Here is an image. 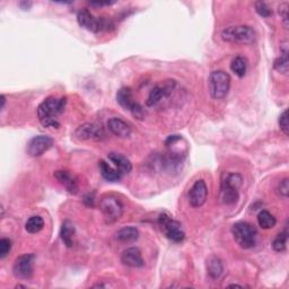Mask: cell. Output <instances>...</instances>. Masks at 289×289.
Instances as JSON below:
<instances>
[{"label": "cell", "mask_w": 289, "mask_h": 289, "mask_svg": "<svg viewBox=\"0 0 289 289\" xmlns=\"http://www.w3.org/2000/svg\"><path fill=\"white\" fill-rule=\"evenodd\" d=\"M67 104L66 98L56 99L54 96L45 99L37 107V118L44 128H59L60 123L56 120L65 111Z\"/></svg>", "instance_id": "cell-1"}, {"label": "cell", "mask_w": 289, "mask_h": 289, "mask_svg": "<svg viewBox=\"0 0 289 289\" xmlns=\"http://www.w3.org/2000/svg\"><path fill=\"white\" fill-rule=\"evenodd\" d=\"M220 36L225 42L234 44H252L257 38V33L251 26L236 25L226 27Z\"/></svg>", "instance_id": "cell-2"}, {"label": "cell", "mask_w": 289, "mask_h": 289, "mask_svg": "<svg viewBox=\"0 0 289 289\" xmlns=\"http://www.w3.org/2000/svg\"><path fill=\"white\" fill-rule=\"evenodd\" d=\"M232 234L235 242L242 248H251L256 245L258 232L253 225L246 222H239L232 226Z\"/></svg>", "instance_id": "cell-3"}, {"label": "cell", "mask_w": 289, "mask_h": 289, "mask_svg": "<svg viewBox=\"0 0 289 289\" xmlns=\"http://www.w3.org/2000/svg\"><path fill=\"white\" fill-rule=\"evenodd\" d=\"M243 178L239 173H229L222 182V199L225 205H234L240 198Z\"/></svg>", "instance_id": "cell-4"}, {"label": "cell", "mask_w": 289, "mask_h": 289, "mask_svg": "<svg viewBox=\"0 0 289 289\" xmlns=\"http://www.w3.org/2000/svg\"><path fill=\"white\" fill-rule=\"evenodd\" d=\"M230 76L223 70L213 71L209 76V92L215 100H223L229 93Z\"/></svg>", "instance_id": "cell-5"}, {"label": "cell", "mask_w": 289, "mask_h": 289, "mask_svg": "<svg viewBox=\"0 0 289 289\" xmlns=\"http://www.w3.org/2000/svg\"><path fill=\"white\" fill-rule=\"evenodd\" d=\"M77 22L79 25L85 28V30L94 33H99L102 31H110L111 28L114 27V24H113L112 21L103 18V17L96 18L88 9H82L78 11Z\"/></svg>", "instance_id": "cell-6"}, {"label": "cell", "mask_w": 289, "mask_h": 289, "mask_svg": "<svg viewBox=\"0 0 289 289\" xmlns=\"http://www.w3.org/2000/svg\"><path fill=\"white\" fill-rule=\"evenodd\" d=\"M100 210L106 224H113L122 217L123 205L118 197L106 195L100 201Z\"/></svg>", "instance_id": "cell-7"}, {"label": "cell", "mask_w": 289, "mask_h": 289, "mask_svg": "<svg viewBox=\"0 0 289 289\" xmlns=\"http://www.w3.org/2000/svg\"><path fill=\"white\" fill-rule=\"evenodd\" d=\"M158 225L161 226L163 233L169 241L174 243H181L185 239V233L183 232L181 224L178 220L173 219L167 214H161L158 217Z\"/></svg>", "instance_id": "cell-8"}, {"label": "cell", "mask_w": 289, "mask_h": 289, "mask_svg": "<svg viewBox=\"0 0 289 289\" xmlns=\"http://www.w3.org/2000/svg\"><path fill=\"white\" fill-rule=\"evenodd\" d=\"M117 101L124 110H128L133 117L137 119H144L145 110L138 102L133 100L132 92L129 87H123L118 90L117 93Z\"/></svg>", "instance_id": "cell-9"}, {"label": "cell", "mask_w": 289, "mask_h": 289, "mask_svg": "<svg viewBox=\"0 0 289 289\" xmlns=\"http://www.w3.org/2000/svg\"><path fill=\"white\" fill-rule=\"evenodd\" d=\"M35 257L33 254H24L15 260L13 274L17 279H30L33 275V264Z\"/></svg>", "instance_id": "cell-10"}, {"label": "cell", "mask_w": 289, "mask_h": 289, "mask_svg": "<svg viewBox=\"0 0 289 289\" xmlns=\"http://www.w3.org/2000/svg\"><path fill=\"white\" fill-rule=\"evenodd\" d=\"M174 86H175L174 81H167L156 85V86L150 90L148 98H147L146 101V105L148 107H152L156 106L158 103H161L163 99H165L172 94Z\"/></svg>", "instance_id": "cell-11"}, {"label": "cell", "mask_w": 289, "mask_h": 289, "mask_svg": "<svg viewBox=\"0 0 289 289\" xmlns=\"http://www.w3.org/2000/svg\"><path fill=\"white\" fill-rule=\"evenodd\" d=\"M75 136L79 140L101 141L105 139V131L99 124L85 123L76 129Z\"/></svg>", "instance_id": "cell-12"}, {"label": "cell", "mask_w": 289, "mask_h": 289, "mask_svg": "<svg viewBox=\"0 0 289 289\" xmlns=\"http://www.w3.org/2000/svg\"><path fill=\"white\" fill-rule=\"evenodd\" d=\"M54 141L48 136H36L28 141L26 151L32 157L42 156L45 151H48L53 146Z\"/></svg>", "instance_id": "cell-13"}, {"label": "cell", "mask_w": 289, "mask_h": 289, "mask_svg": "<svg viewBox=\"0 0 289 289\" xmlns=\"http://www.w3.org/2000/svg\"><path fill=\"white\" fill-rule=\"evenodd\" d=\"M208 188L203 180H198L191 186L189 191V202L194 208H200L207 200Z\"/></svg>", "instance_id": "cell-14"}, {"label": "cell", "mask_w": 289, "mask_h": 289, "mask_svg": "<svg viewBox=\"0 0 289 289\" xmlns=\"http://www.w3.org/2000/svg\"><path fill=\"white\" fill-rule=\"evenodd\" d=\"M121 262L130 268H141L144 265V259L138 247H129L124 250L121 256Z\"/></svg>", "instance_id": "cell-15"}, {"label": "cell", "mask_w": 289, "mask_h": 289, "mask_svg": "<svg viewBox=\"0 0 289 289\" xmlns=\"http://www.w3.org/2000/svg\"><path fill=\"white\" fill-rule=\"evenodd\" d=\"M54 178L68 192H69V194L76 195L78 192L79 188H78L77 179L75 175L71 174L70 172L64 171V169H61V171H56L54 173Z\"/></svg>", "instance_id": "cell-16"}, {"label": "cell", "mask_w": 289, "mask_h": 289, "mask_svg": "<svg viewBox=\"0 0 289 289\" xmlns=\"http://www.w3.org/2000/svg\"><path fill=\"white\" fill-rule=\"evenodd\" d=\"M107 129L110 130V132L112 134H114L115 137L119 138H128L131 134V127L129 124L121 120L119 118H112L107 121Z\"/></svg>", "instance_id": "cell-17"}, {"label": "cell", "mask_w": 289, "mask_h": 289, "mask_svg": "<svg viewBox=\"0 0 289 289\" xmlns=\"http://www.w3.org/2000/svg\"><path fill=\"white\" fill-rule=\"evenodd\" d=\"M107 158L114 164L118 171L121 172L122 174H129L132 171L131 162L122 154H119V152H110V154L107 155Z\"/></svg>", "instance_id": "cell-18"}, {"label": "cell", "mask_w": 289, "mask_h": 289, "mask_svg": "<svg viewBox=\"0 0 289 289\" xmlns=\"http://www.w3.org/2000/svg\"><path fill=\"white\" fill-rule=\"evenodd\" d=\"M99 167H100V172L101 175L103 177V179H105L109 182H118L122 179V173L119 172L117 168H113L109 163H106L105 161H100L99 163Z\"/></svg>", "instance_id": "cell-19"}, {"label": "cell", "mask_w": 289, "mask_h": 289, "mask_svg": "<svg viewBox=\"0 0 289 289\" xmlns=\"http://www.w3.org/2000/svg\"><path fill=\"white\" fill-rule=\"evenodd\" d=\"M139 239V230L136 227H131V226H128V227H123L121 229H119L115 233V240L120 243H124V244H128V243H133Z\"/></svg>", "instance_id": "cell-20"}, {"label": "cell", "mask_w": 289, "mask_h": 289, "mask_svg": "<svg viewBox=\"0 0 289 289\" xmlns=\"http://www.w3.org/2000/svg\"><path fill=\"white\" fill-rule=\"evenodd\" d=\"M73 235H75V226L69 220H66L61 226L60 237L67 247L73 246Z\"/></svg>", "instance_id": "cell-21"}, {"label": "cell", "mask_w": 289, "mask_h": 289, "mask_svg": "<svg viewBox=\"0 0 289 289\" xmlns=\"http://www.w3.org/2000/svg\"><path fill=\"white\" fill-rule=\"evenodd\" d=\"M224 271L223 263L217 257H210L207 260V273L211 279H217Z\"/></svg>", "instance_id": "cell-22"}, {"label": "cell", "mask_w": 289, "mask_h": 289, "mask_svg": "<svg viewBox=\"0 0 289 289\" xmlns=\"http://www.w3.org/2000/svg\"><path fill=\"white\" fill-rule=\"evenodd\" d=\"M275 69L281 73H287L289 69V60H288V44L284 43L281 47L280 56L275 60Z\"/></svg>", "instance_id": "cell-23"}, {"label": "cell", "mask_w": 289, "mask_h": 289, "mask_svg": "<svg viewBox=\"0 0 289 289\" xmlns=\"http://www.w3.org/2000/svg\"><path fill=\"white\" fill-rule=\"evenodd\" d=\"M277 220L274 217L273 214H270L268 210L260 211L258 215V224L262 229H271L276 226Z\"/></svg>", "instance_id": "cell-24"}, {"label": "cell", "mask_w": 289, "mask_h": 289, "mask_svg": "<svg viewBox=\"0 0 289 289\" xmlns=\"http://www.w3.org/2000/svg\"><path fill=\"white\" fill-rule=\"evenodd\" d=\"M44 227V220L41 216H32L27 219L25 224V229L27 233L36 234Z\"/></svg>", "instance_id": "cell-25"}, {"label": "cell", "mask_w": 289, "mask_h": 289, "mask_svg": "<svg viewBox=\"0 0 289 289\" xmlns=\"http://www.w3.org/2000/svg\"><path fill=\"white\" fill-rule=\"evenodd\" d=\"M230 69L237 77H240V78L244 77L246 73V69H247L246 60L243 58V56H236V58H234L233 61H232Z\"/></svg>", "instance_id": "cell-26"}, {"label": "cell", "mask_w": 289, "mask_h": 289, "mask_svg": "<svg viewBox=\"0 0 289 289\" xmlns=\"http://www.w3.org/2000/svg\"><path fill=\"white\" fill-rule=\"evenodd\" d=\"M287 240H288V233L287 230L281 232L275 239L273 243V247L276 252H284L287 246Z\"/></svg>", "instance_id": "cell-27"}, {"label": "cell", "mask_w": 289, "mask_h": 289, "mask_svg": "<svg viewBox=\"0 0 289 289\" xmlns=\"http://www.w3.org/2000/svg\"><path fill=\"white\" fill-rule=\"evenodd\" d=\"M254 7H256L257 13L261 17H265V18H267V17H270L273 15V9H271L264 2L254 3Z\"/></svg>", "instance_id": "cell-28"}, {"label": "cell", "mask_w": 289, "mask_h": 289, "mask_svg": "<svg viewBox=\"0 0 289 289\" xmlns=\"http://www.w3.org/2000/svg\"><path fill=\"white\" fill-rule=\"evenodd\" d=\"M11 248V241L9 239H4L0 240V259H5L8 256V253Z\"/></svg>", "instance_id": "cell-29"}, {"label": "cell", "mask_w": 289, "mask_h": 289, "mask_svg": "<svg viewBox=\"0 0 289 289\" xmlns=\"http://www.w3.org/2000/svg\"><path fill=\"white\" fill-rule=\"evenodd\" d=\"M279 127L285 136L289 134V123H288V111L285 110L279 118Z\"/></svg>", "instance_id": "cell-30"}, {"label": "cell", "mask_w": 289, "mask_h": 289, "mask_svg": "<svg viewBox=\"0 0 289 289\" xmlns=\"http://www.w3.org/2000/svg\"><path fill=\"white\" fill-rule=\"evenodd\" d=\"M278 192L279 195L282 198H288L289 195V180L288 179H284L282 181H280V183L278 184Z\"/></svg>", "instance_id": "cell-31"}, {"label": "cell", "mask_w": 289, "mask_h": 289, "mask_svg": "<svg viewBox=\"0 0 289 289\" xmlns=\"http://www.w3.org/2000/svg\"><path fill=\"white\" fill-rule=\"evenodd\" d=\"M288 8H289L288 3H282V4H280L279 8H278L279 15L281 16L282 21H284V24H285L286 28L288 27Z\"/></svg>", "instance_id": "cell-32"}, {"label": "cell", "mask_w": 289, "mask_h": 289, "mask_svg": "<svg viewBox=\"0 0 289 289\" xmlns=\"http://www.w3.org/2000/svg\"><path fill=\"white\" fill-rule=\"evenodd\" d=\"M94 201H95V198H94V194H88L87 196H85L84 198V203L88 207H93L94 206Z\"/></svg>", "instance_id": "cell-33"}, {"label": "cell", "mask_w": 289, "mask_h": 289, "mask_svg": "<svg viewBox=\"0 0 289 289\" xmlns=\"http://www.w3.org/2000/svg\"><path fill=\"white\" fill-rule=\"evenodd\" d=\"M114 4L115 2H89V5L94 6V7H103V6H111Z\"/></svg>", "instance_id": "cell-34"}, {"label": "cell", "mask_w": 289, "mask_h": 289, "mask_svg": "<svg viewBox=\"0 0 289 289\" xmlns=\"http://www.w3.org/2000/svg\"><path fill=\"white\" fill-rule=\"evenodd\" d=\"M5 104H6V96L2 95V111L5 109Z\"/></svg>", "instance_id": "cell-35"}, {"label": "cell", "mask_w": 289, "mask_h": 289, "mask_svg": "<svg viewBox=\"0 0 289 289\" xmlns=\"http://www.w3.org/2000/svg\"><path fill=\"white\" fill-rule=\"evenodd\" d=\"M229 287H243V286L239 285V284H232V285H229Z\"/></svg>", "instance_id": "cell-36"}]
</instances>
